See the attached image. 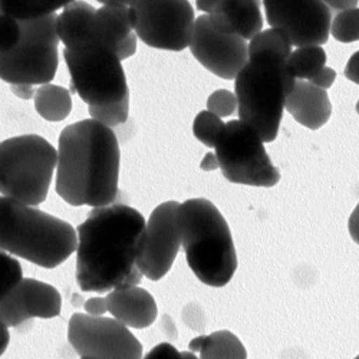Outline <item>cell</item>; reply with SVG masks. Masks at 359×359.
<instances>
[{
	"instance_id": "obj_1",
	"label": "cell",
	"mask_w": 359,
	"mask_h": 359,
	"mask_svg": "<svg viewBox=\"0 0 359 359\" xmlns=\"http://www.w3.org/2000/svg\"><path fill=\"white\" fill-rule=\"evenodd\" d=\"M145 224L142 215L126 204L94 208L76 229L79 289L105 293L138 286L144 275L137 259Z\"/></svg>"
},
{
	"instance_id": "obj_5",
	"label": "cell",
	"mask_w": 359,
	"mask_h": 359,
	"mask_svg": "<svg viewBox=\"0 0 359 359\" xmlns=\"http://www.w3.org/2000/svg\"><path fill=\"white\" fill-rule=\"evenodd\" d=\"M234 81L241 121L249 124L263 142L275 141L296 82L287 71V59L271 52L253 55Z\"/></svg>"
},
{
	"instance_id": "obj_37",
	"label": "cell",
	"mask_w": 359,
	"mask_h": 359,
	"mask_svg": "<svg viewBox=\"0 0 359 359\" xmlns=\"http://www.w3.org/2000/svg\"><path fill=\"white\" fill-rule=\"evenodd\" d=\"M348 229H349V234L352 237V241L359 245V203L355 207V210L352 212L351 217H349V223H348Z\"/></svg>"
},
{
	"instance_id": "obj_32",
	"label": "cell",
	"mask_w": 359,
	"mask_h": 359,
	"mask_svg": "<svg viewBox=\"0 0 359 359\" xmlns=\"http://www.w3.org/2000/svg\"><path fill=\"white\" fill-rule=\"evenodd\" d=\"M142 359H182V352H178L171 344L163 342L154 346Z\"/></svg>"
},
{
	"instance_id": "obj_29",
	"label": "cell",
	"mask_w": 359,
	"mask_h": 359,
	"mask_svg": "<svg viewBox=\"0 0 359 359\" xmlns=\"http://www.w3.org/2000/svg\"><path fill=\"white\" fill-rule=\"evenodd\" d=\"M238 108L236 94L231 91H227V89H219V91L213 93L210 98L207 100V111H210L212 114L226 118L231 116Z\"/></svg>"
},
{
	"instance_id": "obj_6",
	"label": "cell",
	"mask_w": 359,
	"mask_h": 359,
	"mask_svg": "<svg viewBox=\"0 0 359 359\" xmlns=\"http://www.w3.org/2000/svg\"><path fill=\"white\" fill-rule=\"evenodd\" d=\"M57 151L41 135L8 138L0 145V193L31 207L46 197L57 167Z\"/></svg>"
},
{
	"instance_id": "obj_10",
	"label": "cell",
	"mask_w": 359,
	"mask_h": 359,
	"mask_svg": "<svg viewBox=\"0 0 359 359\" xmlns=\"http://www.w3.org/2000/svg\"><path fill=\"white\" fill-rule=\"evenodd\" d=\"M135 12V34L148 46L180 52L190 46L196 15L186 0L175 2H147L133 0Z\"/></svg>"
},
{
	"instance_id": "obj_25",
	"label": "cell",
	"mask_w": 359,
	"mask_h": 359,
	"mask_svg": "<svg viewBox=\"0 0 359 359\" xmlns=\"http://www.w3.org/2000/svg\"><path fill=\"white\" fill-rule=\"evenodd\" d=\"M262 52L276 53L287 59L292 53L290 39L280 29L271 27L267 31H262L249 43V57Z\"/></svg>"
},
{
	"instance_id": "obj_26",
	"label": "cell",
	"mask_w": 359,
	"mask_h": 359,
	"mask_svg": "<svg viewBox=\"0 0 359 359\" xmlns=\"http://www.w3.org/2000/svg\"><path fill=\"white\" fill-rule=\"evenodd\" d=\"M224 126L226 124L222 121L220 116L212 114L210 111H201L194 119L193 133L200 142L210 148H216L217 140L224 130Z\"/></svg>"
},
{
	"instance_id": "obj_34",
	"label": "cell",
	"mask_w": 359,
	"mask_h": 359,
	"mask_svg": "<svg viewBox=\"0 0 359 359\" xmlns=\"http://www.w3.org/2000/svg\"><path fill=\"white\" fill-rule=\"evenodd\" d=\"M86 315L91 316H104L108 312V301L107 297H91L88 299L83 305Z\"/></svg>"
},
{
	"instance_id": "obj_3",
	"label": "cell",
	"mask_w": 359,
	"mask_h": 359,
	"mask_svg": "<svg viewBox=\"0 0 359 359\" xmlns=\"http://www.w3.org/2000/svg\"><path fill=\"white\" fill-rule=\"evenodd\" d=\"M0 248L39 267L53 269L76 252L78 233L65 220L2 197Z\"/></svg>"
},
{
	"instance_id": "obj_22",
	"label": "cell",
	"mask_w": 359,
	"mask_h": 359,
	"mask_svg": "<svg viewBox=\"0 0 359 359\" xmlns=\"http://www.w3.org/2000/svg\"><path fill=\"white\" fill-rule=\"evenodd\" d=\"M34 100L36 112L50 123L64 121L72 111L71 93L64 86L42 85L36 89Z\"/></svg>"
},
{
	"instance_id": "obj_2",
	"label": "cell",
	"mask_w": 359,
	"mask_h": 359,
	"mask_svg": "<svg viewBox=\"0 0 359 359\" xmlns=\"http://www.w3.org/2000/svg\"><path fill=\"white\" fill-rule=\"evenodd\" d=\"M56 193L71 205H112L118 197L119 144L95 119L68 126L59 135Z\"/></svg>"
},
{
	"instance_id": "obj_45",
	"label": "cell",
	"mask_w": 359,
	"mask_h": 359,
	"mask_svg": "<svg viewBox=\"0 0 359 359\" xmlns=\"http://www.w3.org/2000/svg\"><path fill=\"white\" fill-rule=\"evenodd\" d=\"M355 359H359V355H358V356H356V358H355Z\"/></svg>"
},
{
	"instance_id": "obj_15",
	"label": "cell",
	"mask_w": 359,
	"mask_h": 359,
	"mask_svg": "<svg viewBox=\"0 0 359 359\" xmlns=\"http://www.w3.org/2000/svg\"><path fill=\"white\" fill-rule=\"evenodd\" d=\"M61 293L49 283L26 278L15 285L0 299V320L2 323L19 326L32 319H50L61 313Z\"/></svg>"
},
{
	"instance_id": "obj_44",
	"label": "cell",
	"mask_w": 359,
	"mask_h": 359,
	"mask_svg": "<svg viewBox=\"0 0 359 359\" xmlns=\"http://www.w3.org/2000/svg\"><path fill=\"white\" fill-rule=\"evenodd\" d=\"M81 359H98V358H81Z\"/></svg>"
},
{
	"instance_id": "obj_36",
	"label": "cell",
	"mask_w": 359,
	"mask_h": 359,
	"mask_svg": "<svg viewBox=\"0 0 359 359\" xmlns=\"http://www.w3.org/2000/svg\"><path fill=\"white\" fill-rule=\"evenodd\" d=\"M345 76L359 85V50L355 52L345 67Z\"/></svg>"
},
{
	"instance_id": "obj_38",
	"label": "cell",
	"mask_w": 359,
	"mask_h": 359,
	"mask_svg": "<svg viewBox=\"0 0 359 359\" xmlns=\"http://www.w3.org/2000/svg\"><path fill=\"white\" fill-rule=\"evenodd\" d=\"M11 89L16 97L22 100H32L36 94V89L32 85H12Z\"/></svg>"
},
{
	"instance_id": "obj_12",
	"label": "cell",
	"mask_w": 359,
	"mask_h": 359,
	"mask_svg": "<svg viewBox=\"0 0 359 359\" xmlns=\"http://www.w3.org/2000/svg\"><path fill=\"white\" fill-rule=\"evenodd\" d=\"M182 203L165 201L149 216L141 237L137 264L149 280L163 279L182 249L178 210Z\"/></svg>"
},
{
	"instance_id": "obj_13",
	"label": "cell",
	"mask_w": 359,
	"mask_h": 359,
	"mask_svg": "<svg viewBox=\"0 0 359 359\" xmlns=\"http://www.w3.org/2000/svg\"><path fill=\"white\" fill-rule=\"evenodd\" d=\"M267 23L283 31L296 48L322 46L332 26V11L325 2H286L266 0Z\"/></svg>"
},
{
	"instance_id": "obj_19",
	"label": "cell",
	"mask_w": 359,
	"mask_h": 359,
	"mask_svg": "<svg viewBox=\"0 0 359 359\" xmlns=\"http://www.w3.org/2000/svg\"><path fill=\"white\" fill-rule=\"evenodd\" d=\"M285 108L299 124L309 130L323 127L332 114V105L326 91L301 79L294 82Z\"/></svg>"
},
{
	"instance_id": "obj_9",
	"label": "cell",
	"mask_w": 359,
	"mask_h": 359,
	"mask_svg": "<svg viewBox=\"0 0 359 359\" xmlns=\"http://www.w3.org/2000/svg\"><path fill=\"white\" fill-rule=\"evenodd\" d=\"M216 156L223 175L234 184L273 187L279 183L280 171L272 164L259 134L241 119L224 126Z\"/></svg>"
},
{
	"instance_id": "obj_31",
	"label": "cell",
	"mask_w": 359,
	"mask_h": 359,
	"mask_svg": "<svg viewBox=\"0 0 359 359\" xmlns=\"http://www.w3.org/2000/svg\"><path fill=\"white\" fill-rule=\"evenodd\" d=\"M0 272H2V283H0V289H2V294H5L8 290H11L15 285H18L22 278V269L16 259L11 257L6 252L2 250L0 253Z\"/></svg>"
},
{
	"instance_id": "obj_30",
	"label": "cell",
	"mask_w": 359,
	"mask_h": 359,
	"mask_svg": "<svg viewBox=\"0 0 359 359\" xmlns=\"http://www.w3.org/2000/svg\"><path fill=\"white\" fill-rule=\"evenodd\" d=\"M22 38V29L19 20L2 15L0 16V49L2 52H9L15 49Z\"/></svg>"
},
{
	"instance_id": "obj_18",
	"label": "cell",
	"mask_w": 359,
	"mask_h": 359,
	"mask_svg": "<svg viewBox=\"0 0 359 359\" xmlns=\"http://www.w3.org/2000/svg\"><path fill=\"white\" fill-rule=\"evenodd\" d=\"M107 301L108 312L127 327H148L158 315L156 299L138 286L115 289L107 294Z\"/></svg>"
},
{
	"instance_id": "obj_24",
	"label": "cell",
	"mask_w": 359,
	"mask_h": 359,
	"mask_svg": "<svg viewBox=\"0 0 359 359\" xmlns=\"http://www.w3.org/2000/svg\"><path fill=\"white\" fill-rule=\"evenodd\" d=\"M71 0H4L2 2V15H8L19 22L22 20H34L46 18L52 13H56L57 9H64Z\"/></svg>"
},
{
	"instance_id": "obj_11",
	"label": "cell",
	"mask_w": 359,
	"mask_h": 359,
	"mask_svg": "<svg viewBox=\"0 0 359 359\" xmlns=\"http://www.w3.org/2000/svg\"><path fill=\"white\" fill-rule=\"evenodd\" d=\"M68 341L81 358L142 359V345L119 320L86 313L69 319Z\"/></svg>"
},
{
	"instance_id": "obj_27",
	"label": "cell",
	"mask_w": 359,
	"mask_h": 359,
	"mask_svg": "<svg viewBox=\"0 0 359 359\" xmlns=\"http://www.w3.org/2000/svg\"><path fill=\"white\" fill-rule=\"evenodd\" d=\"M331 34L342 43L359 41V8L338 13L332 20Z\"/></svg>"
},
{
	"instance_id": "obj_28",
	"label": "cell",
	"mask_w": 359,
	"mask_h": 359,
	"mask_svg": "<svg viewBox=\"0 0 359 359\" xmlns=\"http://www.w3.org/2000/svg\"><path fill=\"white\" fill-rule=\"evenodd\" d=\"M91 119L104 124L105 127H118L127 123L130 114V97L121 102L105 105V107H89L88 108Z\"/></svg>"
},
{
	"instance_id": "obj_8",
	"label": "cell",
	"mask_w": 359,
	"mask_h": 359,
	"mask_svg": "<svg viewBox=\"0 0 359 359\" xmlns=\"http://www.w3.org/2000/svg\"><path fill=\"white\" fill-rule=\"evenodd\" d=\"M71 75V91L89 107H105L130 97L126 72L114 49L89 43L78 49H64Z\"/></svg>"
},
{
	"instance_id": "obj_7",
	"label": "cell",
	"mask_w": 359,
	"mask_h": 359,
	"mask_svg": "<svg viewBox=\"0 0 359 359\" xmlns=\"http://www.w3.org/2000/svg\"><path fill=\"white\" fill-rule=\"evenodd\" d=\"M57 15L22 20L19 45L0 55V78L12 85H48L59 65Z\"/></svg>"
},
{
	"instance_id": "obj_42",
	"label": "cell",
	"mask_w": 359,
	"mask_h": 359,
	"mask_svg": "<svg viewBox=\"0 0 359 359\" xmlns=\"http://www.w3.org/2000/svg\"><path fill=\"white\" fill-rule=\"evenodd\" d=\"M182 359H198V358L194 355V352L184 351V352H182Z\"/></svg>"
},
{
	"instance_id": "obj_33",
	"label": "cell",
	"mask_w": 359,
	"mask_h": 359,
	"mask_svg": "<svg viewBox=\"0 0 359 359\" xmlns=\"http://www.w3.org/2000/svg\"><path fill=\"white\" fill-rule=\"evenodd\" d=\"M337 79V72L332 69V68H327L325 67L322 71H319L313 78H311L308 82H311L313 86L316 88H320L323 89V91H326V89H329L332 86V83L335 82Z\"/></svg>"
},
{
	"instance_id": "obj_41",
	"label": "cell",
	"mask_w": 359,
	"mask_h": 359,
	"mask_svg": "<svg viewBox=\"0 0 359 359\" xmlns=\"http://www.w3.org/2000/svg\"><path fill=\"white\" fill-rule=\"evenodd\" d=\"M2 325V353L6 351V346L9 344V326L5 325V323H0Z\"/></svg>"
},
{
	"instance_id": "obj_20",
	"label": "cell",
	"mask_w": 359,
	"mask_h": 359,
	"mask_svg": "<svg viewBox=\"0 0 359 359\" xmlns=\"http://www.w3.org/2000/svg\"><path fill=\"white\" fill-rule=\"evenodd\" d=\"M97 9L86 2H71L57 15L56 32L67 49L89 45V26Z\"/></svg>"
},
{
	"instance_id": "obj_16",
	"label": "cell",
	"mask_w": 359,
	"mask_h": 359,
	"mask_svg": "<svg viewBox=\"0 0 359 359\" xmlns=\"http://www.w3.org/2000/svg\"><path fill=\"white\" fill-rule=\"evenodd\" d=\"M197 8L208 15L217 31L237 35L245 41H252L263 29L260 5L253 0H236V2L198 0Z\"/></svg>"
},
{
	"instance_id": "obj_23",
	"label": "cell",
	"mask_w": 359,
	"mask_h": 359,
	"mask_svg": "<svg viewBox=\"0 0 359 359\" xmlns=\"http://www.w3.org/2000/svg\"><path fill=\"white\" fill-rule=\"evenodd\" d=\"M325 67L326 53L322 46L297 48L287 57V71L294 81H309Z\"/></svg>"
},
{
	"instance_id": "obj_4",
	"label": "cell",
	"mask_w": 359,
	"mask_h": 359,
	"mask_svg": "<svg viewBox=\"0 0 359 359\" xmlns=\"http://www.w3.org/2000/svg\"><path fill=\"white\" fill-rule=\"evenodd\" d=\"M178 224L187 263L197 279L207 286H226L236 273L237 256L219 208L205 198L187 200L180 205Z\"/></svg>"
},
{
	"instance_id": "obj_35",
	"label": "cell",
	"mask_w": 359,
	"mask_h": 359,
	"mask_svg": "<svg viewBox=\"0 0 359 359\" xmlns=\"http://www.w3.org/2000/svg\"><path fill=\"white\" fill-rule=\"evenodd\" d=\"M137 41H138V36L137 34H131L123 43H119L118 48H116V55L118 57L121 59V61H124V59H128L131 57L135 52H137Z\"/></svg>"
},
{
	"instance_id": "obj_40",
	"label": "cell",
	"mask_w": 359,
	"mask_h": 359,
	"mask_svg": "<svg viewBox=\"0 0 359 359\" xmlns=\"http://www.w3.org/2000/svg\"><path fill=\"white\" fill-rule=\"evenodd\" d=\"M325 4L327 5L329 9H337L341 13V12H345V11L355 9L358 2H325Z\"/></svg>"
},
{
	"instance_id": "obj_14",
	"label": "cell",
	"mask_w": 359,
	"mask_h": 359,
	"mask_svg": "<svg viewBox=\"0 0 359 359\" xmlns=\"http://www.w3.org/2000/svg\"><path fill=\"white\" fill-rule=\"evenodd\" d=\"M189 48L205 69L223 79H236L249 62V43L241 36L217 31L208 15L196 19Z\"/></svg>"
},
{
	"instance_id": "obj_43",
	"label": "cell",
	"mask_w": 359,
	"mask_h": 359,
	"mask_svg": "<svg viewBox=\"0 0 359 359\" xmlns=\"http://www.w3.org/2000/svg\"><path fill=\"white\" fill-rule=\"evenodd\" d=\"M356 112L359 114V101H358V104H356Z\"/></svg>"
},
{
	"instance_id": "obj_21",
	"label": "cell",
	"mask_w": 359,
	"mask_h": 359,
	"mask_svg": "<svg viewBox=\"0 0 359 359\" xmlns=\"http://www.w3.org/2000/svg\"><path fill=\"white\" fill-rule=\"evenodd\" d=\"M189 349L198 352L200 359H248L245 345L230 331H217L194 338Z\"/></svg>"
},
{
	"instance_id": "obj_39",
	"label": "cell",
	"mask_w": 359,
	"mask_h": 359,
	"mask_svg": "<svg viewBox=\"0 0 359 359\" xmlns=\"http://www.w3.org/2000/svg\"><path fill=\"white\" fill-rule=\"evenodd\" d=\"M200 168H201L203 171H215V170L220 168L216 153H207L205 157L203 158L201 164H200Z\"/></svg>"
},
{
	"instance_id": "obj_17",
	"label": "cell",
	"mask_w": 359,
	"mask_h": 359,
	"mask_svg": "<svg viewBox=\"0 0 359 359\" xmlns=\"http://www.w3.org/2000/svg\"><path fill=\"white\" fill-rule=\"evenodd\" d=\"M89 26V43H98L116 50L131 34L135 32L137 16L131 2H100ZM116 53V52H115Z\"/></svg>"
}]
</instances>
